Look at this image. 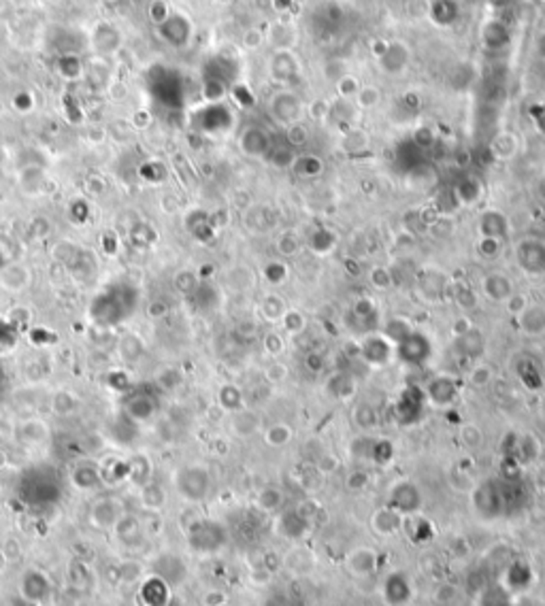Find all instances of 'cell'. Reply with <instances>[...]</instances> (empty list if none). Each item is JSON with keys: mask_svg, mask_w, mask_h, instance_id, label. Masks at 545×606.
Returning <instances> with one entry per match:
<instances>
[{"mask_svg": "<svg viewBox=\"0 0 545 606\" xmlns=\"http://www.w3.org/2000/svg\"><path fill=\"white\" fill-rule=\"evenodd\" d=\"M175 490L188 502H203L211 490V475L205 466H183L175 473Z\"/></svg>", "mask_w": 545, "mask_h": 606, "instance_id": "6da1fadb", "label": "cell"}, {"mask_svg": "<svg viewBox=\"0 0 545 606\" xmlns=\"http://www.w3.org/2000/svg\"><path fill=\"white\" fill-rule=\"evenodd\" d=\"M358 356L365 364L382 368L394 360L396 349L382 332H371L358 343Z\"/></svg>", "mask_w": 545, "mask_h": 606, "instance_id": "7a4b0ae2", "label": "cell"}, {"mask_svg": "<svg viewBox=\"0 0 545 606\" xmlns=\"http://www.w3.org/2000/svg\"><path fill=\"white\" fill-rule=\"evenodd\" d=\"M516 264L531 277L545 275V243L539 238H522L518 241L516 249Z\"/></svg>", "mask_w": 545, "mask_h": 606, "instance_id": "3957f363", "label": "cell"}, {"mask_svg": "<svg viewBox=\"0 0 545 606\" xmlns=\"http://www.w3.org/2000/svg\"><path fill=\"white\" fill-rule=\"evenodd\" d=\"M53 594L51 588V579L38 571V568H30L21 575L19 579V598L28 605H45Z\"/></svg>", "mask_w": 545, "mask_h": 606, "instance_id": "277c9868", "label": "cell"}, {"mask_svg": "<svg viewBox=\"0 0 545 606\" xmlns=\"http://www.w3.org/2000/svg\"><path fill=\"white\" fill-rule=\"evenodd\" d=\"M388 507L399 511L403 517H411L420 511L422 507V492L414 481H396L390 490V500Z\"/></svg>", "mask_w": 545, "mask_h": 606, "instance_id": "5b68a950", "label": "cell"}, {"mask_svg": "<svg viewBox=\"0 0 545 606\" xmlns=\"http://www.w3.org/2000/svg\"><path fill=\"white\" fill-rule=\"evenodd\" d=\"M394 349H396V358H401L407 364H426L431 360V353H433V345H431L428 336H424L418 330H414Z\"/></svg>", "mask_w": 545, "mask_h": 606, "instance_id": "8992f818", "label": "cell"}, {"mask_svg": "<svg viewBox=\"0 0 545 606\" xmlns=\"http://www.w3.org/2000/svg\"><path fill=\"white\" fill-rule=\"evenodd\" d=\"M426 398L431 404L439 407V409H446V407H452L460 394V385L454 377L450 375H437L428 381L426 390H424Z\"/></svg>", "mask_w": 545, "mask_h": 606, "instance_id": "52a82bcc", "label": "cell"}, {"mask_svg": "<svg viewBox=\"0 0 545 606\" xmlns=\"http://www.w3.org/2000/svg\"><path fill=\"white\" fill-rule=\"evenodd\" d=\"M480 290H482V296H486L490 302L505 304V300L516 292V285H514L509 275L495 270V272H488L482 277Z\"/></svg>", "mask_w": 545, "mask_h": 606, "instance_id": "ba28073f", "label": "cell"}, {"mask_svg": "<svg viewBox=\"0 0 545 606\" xmlns=\"http://www.w3.org/2000/svg\"><path fill=\"white\" fill-rule=\"evenodd\" d=\"M124 515H126L124 507L117 498H100L92 507V513H90L92 524L96 528H102V530H113Z\"/></svg>", "mask_w": 545, "mask_h": 606, "instance_id": "9c48e42d", "label": "cell"}, {"mask_svg": "<svg viewBox=\"0 0 545 606\" xmlns=\"http://www.w3.org/2000/svg\"><path fill=\"white\" fill-rule=\"evenodd\" d=\"M271 113L273 117L279 121V123H296L301 113H303V104H301V98L294 96L292 92H279L273 96V102H271Z\"/></svg>", "mask_w": 545, "mask_h": 606, "instance_id": "30bf717a", "label": "cell"}, {"mask_svg": "<svg viewBox=\"0 0 545 606\" xmlns=\"http://www.w3.org/2000/svg\"><path fill=\"white\" fill-rule=\"evenodd\" d=\"M171 585L158 575L147 577L139 585V600L143 606H166L171 600Z\"/></svg>", "mask_w": 545, "mask_h": 606, "instance_id": "8fae6325", "label": "cell"}, {"mask_svg": "<svg viewBox=\"0 0 545 606\" xmlns=\"http://www.w3.org/2000/svg\"><path fill=\"white\" fill-rule=\"evenodd\" d=\"M516 321L522 334L533 336V338L545 336V304L529 302V307L516 317Z\"/></svg>", "mask_w": 545, "mask_h": 606, "instance_id": "7c38bea8", "label": "cell"}, {"mask_svg": "<svg viewBox=\"0 0 545 606\" xmlns=\"http://www.w3.org/2000/svg\"><path fill=\"white\" fill-rule=\"evenodd\" d=\"M477 230H480V236L505 241L512 228H509V219H507L505 213H501V211H497V209H488V211L482 213L480 224H477Z\"/></svg>", "mask_w": 545, "mask_h": 606, "instance_id": "4fadbf2b", "label": "cell"}, {"mask_svg": "<svg viewBox=\"0 0 545 606\" xmlns=\"http://www.w3.org/2000/svg\"><path fill=\"white\" fill-rule=\"evenodd\" d=\"M324 387H326V394L330 398H335V400H350L354 396V392H356V377L352 373H347V370H337V373H333L326 379Z\"/></svg>", "mask_w": 545, "mask_h": 606, "instance_id": "5bb4252c", "label": "cell"}, {"mask_svg": "<svg viewBox=\"0 0 545 606\" xmlns=\"http://www.w3.org/2000/svg\"><path fill=\"white\" fill-rule=\"evenodd\" d=\"M115 532V539L124 545V547H136L143 543L145 539V530H143V524L134 517V515H124L117 526L113 528Z\"/></svg>", "mask_w": 545, "mask_h": 606, "instance_id": "9a60e30c", "label": "cell"}, {"mask_svg": "<svg viewBox=\"0 0 545 606\" xmlns=\"http://www.w3.org/2000/svg\"><path fill=\"white\" fill-rule=\"evenodd\" d=\"M403 522H405V517H403L399 511H394L392 507H382V509H377L375 515H373V519H371L373 530H375L377 534H382V536H394L396 532H401Z\"/></svg>", "mask_w": 545, "mask_h": 606, "instance_id": "2e32d148", "label": "cell"}, {"mask_svg": "<svg viewBox=\"0 0 545 606\" xmlns=\"http://www.w3.org/2000/svg\"><path fill=\"white\" fill-rule=\"evenodd\" d=\"M230 415H232L230 428H232V432H234L237 436H241V439L254 436V434L260 430V426H262V419H260V415H258L254 409L243 407L241 411H234V413H230Z\"/></svg>", "mask_w": 545, "mask_h": 606, "instance_id": "e0dca14e", "label": "cell"}, {"mask_svg": "<svg viewBox=\"0 0 545 606\" xmlns=\"http://www.w3.org/2000/svg\"><path fill=\"white\" fill-rule=\"evenodd\" d=\"M288 309H290V307H288L286 298H284L281 294H277V292L264 294L262 300H260V304H258L260 317H262L266 324H279Z\"/></svg>", "mask_w": 545, "mask_h": 606, "instance_id": "ac0fdd59", "label": "cell"}, {"mask_svg": "<svg viewBox=\"0 0 545 606\" xmlns=\"http://www.w3.org/2000/svg\"><path fill=\"white\" fill-rule=\"evenodd\" d=\"M32 275L23 264H9L0 270V285L9 292H21L30 285Z\"/></svg>", "mask_w": 545, "mask_h": 606, "instance_id": "d6986e66", "label": "cell"}, {"mask_svg": "<svg viewBox=\"0 0 545 606\" xmlns=\"http://www.w3.org/2000/svg\"><path fill=\"white\" fill-rule=\"evenodd\" d=\"M377 556L371 547H358L347 556V571H352L358 577H367L375 571Z\"/></svg>", "mask_w": 545, "mask_h": 606, "instance_id": "ffe728a7", "label": "cell"}, {"mask_svg": "<svg viewBox=\"0 0 545 606\" xmlns=\"http://www.w3.org/2000/svg\"><path fill=\"white\" fill-rule=\"evenodd\" d=\"M17 436L26 445H43L49 439V426L43 419L32 417V419H26V422L19 424Z\"/></svg>", "mask_w": 545, "mask_h": 606, "instance_id": "44dd1931", "label": "cell"}, {"mask_svg": "<svg viewBox=\"0 0 545 606\" xmlns=\"http://www.w3.org/2000/svg\"><path fill=\"white\" fill-rule=\"evenodd\" d=\"M456 347H458L460 356H465V358H482L486 351V338H484L482 330H477L473 326L469 332H465L463 336L456 338Z\"/></svg>", "mask_w": 545, "mask_h": 606, "instance_id": "7402d4cb", "label": "cell"}, {"mask_svg": "<svg viewBox=\"0 0 545 606\" xmlns=\"http://www.w3.org/2000/svg\"><path fill=\"white\" fill-rule=\"evenodd\" d=\"M70 481L77 490H94L102 483V470L96 464L83 462L72 470Z\"/></svg>", "mask_w": 545, "mask_h": 606, "instance_id": "603a6c76", "label": "cell"}, {"mask_svg": "<svg viewBox=\"0 0 545 606\" xmlns=\"http://www.w3.org/2000/svg\"><path fill=\"white\" fill-rule=\"evenodd\" d=\"M446 292H450V298L460 311H473L480 304V294L467 283H448Z\"/></svg>", "mask_w": 545, "mask_h": 606, "instance_id": "cb8c5ba5", "label": "cell"}, {"mask_svg": "<svg viewBox=\"0 0 545 606\" xmlns=\"http://www.w3.org/2000/svg\"><path fill=\"white\" fill-rule=\"evenodd\" d=\"M352 422L356 424L358 430H362L365 434L373 432L379 426V413L373 404L369 402H360L352 409Z\"/></svg>", "mask_w": 545, "mask_h": 606, "instance_id": "d4e9b609", "label": "cell"}, {"mask_svg": "<svg viewBox=\"0 0 545 606\" xmlns=\"http://www.w3.org/2000/svg\"><path fill=\"white\" fill-rule=\"evenodd\" d=\"M241 147H243V151H245L247 155L260 158V155H264L266 149H269V136H266V132L260 130V128H249V130H245L243 136H241Z\"/></svg>", "mask_w": 545, "mask_h": 606, "instance_id": "484cf974", "label": "cell"}, {"mask_svg": "<svg viewBox=\"0 0 545 606\" xmlns=\"http://www.w3.org/2000/svg\"><path fill=\"white\" fill-rule=\"evenodd\" d=\"M414 324L405 317H390L384 326H382V334L396 347L401 341H405L411 332H414Z\"/></svg>", "mask_w": 545, "mask_h": 606, "instance_id": "4316f807", "label": "cell"}, {"mask_svg": "<svg viewBox=\"0 0 545 606\" xmlns=\"http://www.w3.org/2000/svg\"><path fill=\"white\" fill-rule=\"evenodd\" d=\"M495 381V368L486 362H477L469 368L467 373V383L473 387V390H486L490 387Z\"/></svg>", "mask_w": 545, "mask_h": 606, "instance_id": "83f0119b", "label": "cell"}, {"mask_svg": "<svg viewBox=\"0 0 545 606\" xmlns=\"http://www.w3.org/2000/svg\"><path fill=\"white\" fill-rule=\"evenodd\" d=\"M217 402L224 411L228 413H234V411H241L245 407V398H243V392L234 385V383H226L220 387V394H217Z\"/></svg>", "mask_w": 545, "mask_h": 606, "instance_id": "f1b7e54d", "label": "cell"}, {"mask_svg": "<svg viewBox=\"0 0 545 606\" xmlns=\"http://www.w3.org/2000/svg\"><path fill=\"white\" fill-rule=\"evenodd\" d=\"M539 458V439L533 434H522L516 441V462L518 464H531Z\"/></svg>", "mask_w": 545, "mask_h": 606, "instance_id": "f546056e", "label": "cell"}, {"mask_svg": "<svg viewBox=\"0 0 545 606\" xmlns=\"http://www.w3.org/2000/svg\"><path fill=\"white\" fill-rule=\"evenodd\" d=\"M141 505L149 511H160L166 505V492L162 485L149 481L141 487Z\"/></svg>", "mask_w": 545, "mask_h": 606, "instance_id": "4dcf8cb0", "label": "cell"}, {"mask_svg": "<svg viewBox=\"0 0 545 606\" xmlns=\"http://www.w3.org/2000/svg\"><path fill=\"white\" fill-rule=\"evenodd\" d=\"M337 245V236L335 232L326 230V228H318L311 236H309V249L315 255H328Z\"/></svg>", "mask_w": 545, "mask_h": 606, "instance_id": "1f68e13d", "label": "cell"}, {"mask_svg": "<svg viewBox=\"0 0 545 606\" xmlns=\"http://www.w3.org/2000/svg\"><path fill=\"white\" fill-rule=\"evenodd\" d=\"M279 326H281V330H284L286 336H298V334H303V332L307 330V317H305L303 311L290 307V309L286 311V315L281 317Z\"/></svg>", "mask_w": 545, "mask_h": 606, "instance_id": "d6a6232c", "label": "cell"}, {"mask_svg": "<svg viewBox=\"0 0 545 606\" xmlns=\"http://www.w3.org/2000/svg\"><path fill=\"white\" fill-rule=\"evenodd\" d=\"M275 247H277V253H279L281 258H294V255L301 253L303 243H301V236H298L294 230H284V232L277 236Z\"/></svg>", "mask_w": 545, "mask_h": 606, "instance_id": "836d02e7", "label": "cell"}, {"mask_svg": "<svg viewBox=\"0 0 545 606\" xmlns=\"http://www.w3.org/2000/svg\"><path fill=\"white\" fill-rule=\"evenodd\" d=\"M292 434L294 432H292V428L288 424H273V426H269L264 430V443L269 447L279 449V447H286L292 441Z\"/></svg>", "mask_w": 545, "mask_h": 606, "instance_id": "e575fe53", "label": "cell"}, {"mask_svg": "<svg viewBox=\"0 0 545 606\" xmlns=\"http://www.w3.org/2000/svg\"><path fill=\"white\" fill-rule=\"evenodd\" d=\"M262 277L269 285H281L290 277V266L284 260H271L264 264Z\"/></svg>", "mask_w": 545, "mask_h": 606, "instance_id": "d590c367", "label": "cell"}, {"mask_svg": "<svg viewBox=\"0 0 545 606\" xmlns=\"http://www.w3.org/2000/svg\"><path fill=\"white\" fill-rule=\"evenodd\" d=\"M256 505H258V509L264 511V513H275V511H279L281 505H284V494H281V490H277V487H264V490L258 494Z\"/></svg>", "mask_w": 545, "mask_h": 606, "instance_id": "8d00e7d4", "label": "cell"}, {"mask_svg": "<svg viewBox=\"0 0 545 606\" xmlns=\"http://www.w3.org/2000/svg\"><path fill=\"white\" fill-rule=\"evenodd\" d=\"M262 349L269 358L277 360L284 351H286V334L284 332H277V330H271L264 334L262 338Z\"/></svg>", "mask_w": 545, "mask_h": 606, "instance_id": "74e56055", "label": "cell"}, {"mask_svg": "<svg viewBox=\"0 0 545 606\" xmlns=\"http://www.w3.org/2000/svg\"><path fill=\"white\" fill-rule=\"evenodd\" d=\"M369 283H371L375 290L386 292V290H390V287L394 285V275H392V270H390L388 266L377 264V266H373V268L369 270Z\"/></svg>", "mask_w": 545, "mask_h": 606, "instance_id": "f35d334b", "label": "cell"}, {"mask_svg": "<svg viewBox=\"0 0 545 606\" xmlns=\"http://www.w3.org/2000/svg\"><path fill=\"white\" fill-rule=\"evenodd\" d=\"M460 441H463V445H465L469 451H475V449H480L482 443H484V432H482V428H480L477 424H465V426L460 428Z\"/></svg>", "mask_w": 545, "mask_h": 606, "instance_id": "ab89813d", "label": "cell"}, {"mask_svg": "<svg viewBox=\"0 0 545 606\" xmlns=\"http://www.w3.org/2000/svg\"><path fill=\"white\" fill-rule=\"evenodd\" d=\"M352 313L354 317H358L360 321H371L377 315V304L373 298L369 296H360L354 304H352Z\"/></svg>", "mask_w": 545, "mask_h": 606, "instance_id": "60d3db41", "label": "cell"}, {"mask_svg": "<svg viewBox=\"0 0 545 606\" xmlns=\"http://www.w3.org/2000/svg\"><path fill=\"white\" fill-rule=\"evenodd\" d=\"M294 170L303 177H315L322 172V162L315 158V155H303V158H296L292 162Z\"/></svg>", "mask_w": 545, "mask_h": 606, "instance_id": "b9f144b4", "label": "cell"}, {"mask_svg": "<svg viewBox=\"0 0 545 606\" xmlns=\"http://www.w3.org/2000/svg\"><path fill=\"white\" fill-rule=\"evenodd\" d=\"M503 251V241L499 238H488V236H480L477 241V253L484 258V260H497Z\"/></svg>", "mask_w": 545, "mask_h": 606, "instance_id": "7bdbcfd3", "label": "cell"}, {"mask_svg": "<svg viewBox=\"0 0 545 606\" xmlns=\"http://www.w3.org/2000/svg\"><path fill=\"white\" fill-rule=\"evenodd\" d=\"M448 481H450V487L456 490V492H460V494H469V492L473 490V481H471L469 473H465V470H460V468L450 470Z\"/></svg>", "mask_w": 545, "mask_h": 606, "instance_id": "ee69618b", "label": "cell"}, {"mask_svg": "<svg viewBox=\"0 0 545 606\" xmlns=\"http://www.w3.org/2000/svg\"><path fill=\"white\" fill-rule=\"evenodd\" d=\"M75 407H77V400H75L72 394H68V392H58V394L53 396V411H55L58 415H68V413L75 411Z\"/></svg>", "mask_w": 545, "mask_h": 606, "instance_id": "f6af8a7d", "label": "cell"}, {"mask_svg": "<svg viewBox=\"0 0 545 606\" xmlns=\"http://www.w3.org/2000/svg\"><path fill=\"white\" fill-rule=\"evenodd\" d=\"M288 375H290V368L286 366V364H281V362H273V364H269V368L264 370V379L269 381V383H273V385H279V383H284L286 379H288Z\"/></svg>", "mask_w": 545, "mask_h": 606, "instance_id": "bcb514c9", "label": "cell"}, {"mask_svg": "<svg viewBox=\"0 0 545 606\" xmlns=\"http://www.w3.org/2000/svg\"><path fill=\"white\" fill-rule=\"evenodd\" d=\"M516 149H518L516 138H514L509 132L501 134V136L495 141V151H497V155H501V158H509V155H514V153H516Z\"/></svg>", "mask_w": 545, "mask_h": 606, "instance_id": "7dc6e473", "label": "cell"}, {"mask_svg": "<svg viewBox=\"0 0 545 606\" xmlns=\"http://www.w3.org/2000/svg\"><path fill=\"white\" fill-rule=\"evenodd\" d=\"M529 296L527 294H518V292H514L507 300H505V309H507V313L512 315V317H518L527 307H529Z\"/></svg>", "mask_w": 545, "mask_h": 606, "instance_id": "c3c4849f", "label": "cell"}, {"mask_svg": "<svg viewBox=\"0 0 545 606\" xmlns=\"http://www.w3.org/2000/svg\"><path fill=\"white\" fill-rule=\"evenodd\" d=\"M200 605L203 606H224L228 605V594L220 588H211L200 596Z\"/></svg>", "mask_w": 545, "mask_h": 606, "instance_id": "681fc988", "label": "cell"}, {"mask_svg": "<svg viewBox=\"0 0 545 606\" xmlns=\"http://www.w3.org/2000/svg\"><path fill=\"white\" fill-rule=\"evenodd\" d=\"M379 89L373 87V85H367V87H360L358 89V104L365 106V109H373L377 102H379Z\"/></svg>", "mask_w": 545, "mask_h": 606, "instance_id": "f907efd6", "label": "cell"}, {"mask_svg": "<svg viewBox=\"0 0 545 606\" xmlns=\"http://www.w3.org/2000/svg\"><path fill=\"white\" fill-rule=\"evenodd\" d=\"M288 141L292 143V145H305L307 143V128L303 126V123H292V126H288Z\"/></svg>", "mask_w": 545, "mask_h": 606, "instance_id": "816d5d0a", "label": "cell"}, {"mask_svg": "<svg viewBox=\"0 0 545 606\" xmlns=\"http://www.w3.org/2000/svg\"><path fill=\"white\" fill-rule=\"evenodd\" d=\"M347 490H352V492H362L367 485H369V475L365 473V470H356V473H352L350 477H347Z\"/></svg>", "mask_w": 545, "mask_h": 606, "instance_id": "f5cc1de1", "label": "cell"}, {"mask_svg": "<svg viewBox=\"0 0 545 606\" xmlns=\"http://www.w3.org/2000/svg\"><path fill=\"white\" fill-rule=\"evenodd\" d=\"M305 366L311 370V373H322L326 368V358L320 353V351H311L307 358H305Z\"/></svg>", "mask_w": 545, "mask_h": 606, "instance_id": "db71d44e", "label": "cell"}, {"mask_svg": "<svg viewBox=\"0 0 545 606\" xmlns=\"http://www.w3.org/2000/svg\"><path fill=\"white\" fill-rule=\"evenodd\" d=\"M315 468H318L322 475H330V473H335V470L339 468V460H337L335 456H328V453H324V456L318 460Z\"/></svg>", "mask_w": 545, "mask_h": 606, "instance_id": "11a10c76", "label": "cell"}, {"mask_svg": "<svg viewBox=\"0 0 545 606\" xmlns=\"http://www.w3.org/2000/svg\"><path fill=\"white\" fill-rule=\"evenodd\" d=\"M471 328H473L471 319H469L467 315H460L458 319H454V321H452V328H450V330H452V336H454V338H458V336H463L465 332H469Z\"/></svg>", "mask_w": 545, "mask_h": 606, "instance_id": "9f6ffc18", "label": "cell"}, {"mask_svg": "<svg viewBox=\"0 0 545 606\" xmlns=\"http://www.w3.org/2000/svg\"><path fill=\"white\" fill-rule=\"evenodd\" d=\"M535 194H537V198L545 204V175H541V177L537 179V183H535Z\"/></svg>", "mask_w": 545, "mask_h": 606, "instance_id": "6f0895ef", "label": "cell"}, {"mask_svg": "<svg viewBox=\"0 0 545 606\" xmlns=\"http://www.w3.org/2000/svg\"><path fill=\"white\" fill-rule=\"evenodd\" d=\"M535 507L539 509V513H544L545 515V490L544 492H539V496L535 498Z\"/></svg>", "mask_w": 545, "mask_h": 606, "instance_id": "680465c9", "label": "cell"}, {"mask_svg": "<svg viewBox=\"0 0 545 606\" xmlns=\"http://www.w3.org/2000/svg\"><path fill=\"white\" fill-rule=\"evenodd\" d=\"M541 415H544V419H545V398H544V402H541Z\"/></svg>", "mask_w": 545, "mask_h": 606, "instance_id": "91938a15", "label": "cell"}, {"mask_svg": "<svg viewBox=\"0 0 545 606\" xmlns=\"http://www.w3.org/2000/svg\"><path fill=\"white\" fill-rule=\"evenodd\" d=\"M224 606H230V605H224Z\"/></svg>", "mask_w": 545, "mask_h": 606, "instance_id": "94428289", "label": "cell"}]
</instances>
